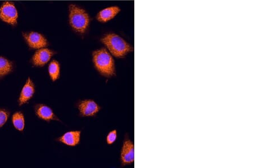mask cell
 <instances>
[{"label": "cell", "mask_w": 255, "mask_h": 168, "mask_svg": "<svg viewBox=\"0 0 255 168\" xmlns=\"http://www.w3.org/2000/svg\"><path fill=\"white\" fill-rule=\"evenodd\" d=\"M35 112L39 118L47 121L58 120L53 112L48 106L44 104H38L35 108Z\"/></svg>", "instance_id": "8fae6325"}, {"label": "cell", "mask_w": 255, "mask_h": 168, "mask_svg": "<svg viewBox=\"0 0 255 168\" xmlns=\"http://www.w3.org/2000/svg\"><path fill=\"white\" fill-rule=\"evenodd\" d=\"M81 132L79 131H69L58 139L59 141L69 146H75L80 141Z\"/></svg>", "instance_id": "7c38bea8"}, {"label": "cell", "mask_w": 255, "mask_h": 168, "mask_svg": "<svg viewBox=\"0 0 255 168\" xmlns=\"http://www.w3.org/2000/svg\"><path fill=\"white\" fill-rule=\"evenodd\" d=\"M13 124L15 128L19 131H23L25 127L24 116L20 112H16L13 116Z\"/></svg>", "instance_id": "9a60e30c"}, {"label": "cell", "mask_w": 255, "mask_h": 168, "mask_svg": "<svg viewBox=\"0 0 255 168\" xmlns=\"http://www.w3.org/2000/svg\"><path fill=\"white\" fill-rule=\"evenodd\" d=\"M52 50L47 48L39 49L32 58L33 64L36 66H43L51 60L53 55Z\"/></svg>", "instance_id": "52a82bcc"}, {"label": "cell", "mask_w": 255, "mask_h": 168, "mask_svg": "<svg viewBox=\"0 0 255 168\" xmlns=\"http://www.w3.org/2000/svg\"><path fill=\"white\" fill-rule=\"evenodd\" d=\"M13 70V64L6 58L0 57V78L9 74Z\"/></svg>", "instance_id": "4fadbf2b"}, {"label": "cell", "mask_w": 255, "mask_h": 168, "mask_svg": "<svg viewBox=\"0 0 255 168\" xmlns=\"http://www.w3.org/2000/svg\"><path fill=\"white\" fill-rule=\"evenodd\" d=\"M117 138L116 130H113L109 132L107 136V142L108 144H111L115 142Z\"/></svg>", "instance_id": "e0dca14e"}, {"label": "cell", "mask_w": 255, "mask_h": 168, "mask_svg": "<svg viewBox=\"0 0 255 168\" xmlns=\"http://www.w3.org/2000/svg\"><path fill=\"white\" fill-rule=\"evenodd\" d=\"M93 57L94 65L102 74L108 77L114 75V61L106 49L96 50L93 53Z\"/></svg>", "instance_id": "3957f363"}, {"label": "cell", "mask_w": 255, "mask_h": 168, "mask_svg": "<svg viewBox=\"0 0 255 168\" xmlns=\"http://www.w3.org/2000/svg\"><path fill=\"white\" fill-rule=\"evenodd\" d=\"M27 44L33 49H41L46 47L48 44L46 38L40 33L31 31L30 33L23 34Z\"/></svg>", "instance_id": "5b68a950"}, {"label": "cell", "mask_w": 255, "mask_h": 168, "mask_svg": "<svg viewBox=\"0 0 255 168\" xmlns=\"http://www.w3.org/2000/svg\"><path fill=\"white\" fill-rule=\"evenodd\" d=\"M9 113L4 109H0V128L3 126L8 119Z\"/></svg>", "instance_id": "2e32d148"}, {"label": "cell", "mask_w": 255, "mask_h": 168, "mask_svg": "<svg viewBox=\"0 0 255 168\" xmlns=\"http://www.w3.org/2000/svg\"><path fill=\"white\" fill-rule=\"evenodd\" d=\"M101 41L106 46L109 51L116 57H124L133 50L131 45L128 42L115 34L105 35Z\"/></svg>", "instance_id": "6da1fadb"}, {"label": "cell", "mask_w": 255, "mask_h": 168, "mask_svg": "<svg viewBox=\"0 0 255 168\" xmlns=\"http://www.w3.org/2000/svg\"><path fill=\"white\" fill-rule=\"evenodd\" d=\"M18 13L14 3L5 2L0 7V19L7 24L15 26L17 23Z\"/></svg>", "instance_id": "277c9868"}, {"label": "cell", "mask_w": 255, "mask_h": 168, "mask_svg": "<svg viewBox=\"0 0 255 168\" xmlns=\"http://www.w3.org/2000/svg\"><path fill=\"white\" fill-rule=\"evenodd\" d=\"M78 108L81 115L83 116H93L100 110L99 105L92 100L81 101L78 105Z\"/></svg>", "instance_id": "ba28073f"}, {"label": "cell", "mask_w": 255, "mask_h": 168, "mask_svg": "<svg viewBox=\"0 0 255 168\" xmlns=\"http://www.w3.org/2000/svg\"><path fill=\"white\" fill-rule=\"evenodd\" d=\"M69 22L74 31L83 34L88 29L90 18L85 9L75 4H70L69 6Z\"/></svg>", "instance_id": "7a4b0ae2"}, {"label": "cell", "mask_w": 255, "mask_h": 168, "mask_svg": "<svg viewBox=\"0 0 255 168\" xmlns=\"http://www.w3.org/2000/svg\"><path fill=\"white\" fill-rule=\"evenodd\" d=\"M49 72L51 79L53 81H56L60 76V64L56 61H53L51 62Z\"/></svg>", "instance_id": "5bb4252c"}, {"label": "cell", "mask_w": 255, "mask_h": 168, "mask_svg": "<svg viewBox=\"0 0 255 168\" xmlns=\"http://www.w3.org/2000/svg\"><path fill=\"white\" fill-rule=\"evenodd\" d=\"M120 11V7L116 6H109L101 10L98 13L97 20L102 23H106L115 18Z\"/></svg>", "instance_id": "9c48e42d"}, {"label": "cell", "mask_w": 255, "mask_h": 168, "mask_svg": "<svg viewBox=\"0 0 255 168\" xmlns=\"http://www.w3.org/2000/svg\"><path fill=\"white\" fill-rule=\"evenodd\" d=\"M35 92L34 85L33 81L29 78L24 87H23L19 99V105H21L27 102L34 95Z\"/></svg>", "instance_id": "30bf717a"}, {"label": "cell", "mask_w": 255, "mask_h": 168, "mask_svg": "<svg viewBox=\"0 0 255 168\" xmlns=\"http://www.w3.org/2000/svg\"><path fill=\"white\" fill-rule=\"evenodd\" d=\"M123 165H129L135 161V146L131 140H125L121 154Z\"/></svg>", "instance_id": "8992f818"}]
</instances>
